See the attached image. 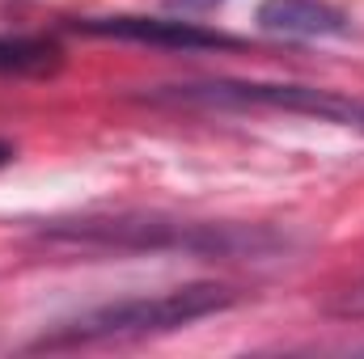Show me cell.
Instances as JSON below:
<instances>
[{"mask_svg":"<svg viewBox=\"0 0 364 359\" xmlns=\"http://www.w3.org/2000/svg\"><path fill=\"white\" fill-rule=\"evenodd\" d=\"M237 300H242L237 287H225V283H186V287L157 292V296L110 300V304H97L73 321H60L51 334H43L34 343V351H73V347H97V343L174 334L182 326H195L212 313L233 309Z\"/></svg>","mask_w":364,"mask_h":359,"instance_id":"1","label":"cell"},{"mask_svg":"<svg viewBox=\"0 0 364 359\" xmlns=\"http://www.w3.org/2000/svg\"><path fill=\"white\" fill-rule=\"evenodd\" d=\"M47 241L85 245V250H182V254H263L279 237L267 228L242 224H195V220H166V216H85V220H55Z\"/></svg>","mask_w":364,"mask_h":359,"instance_id":"2","label":"cell"},{"mask_svg":"<svg viewBox=\"0 0 364 359\" xmlns=\"http://www.w3.org/2000/svg\"><path fill=\"white\" fill-rule=\"evenodd\" d=\"M77 30L97 38H123V43H149V47H170V51H212V47H237V38L208 30L199 21H170V17H85Z\"/></svg>","mask_w":364,"mask_h":359,"instance_id":"3","label":"cell"},{"mask_svg":"<svg viewBox=\"0 0 364 359\" xmlns=\"http://www.w3.org/2000/svg\"><path fill=\"white\" fill-rule=\"evenodd\" d=\"M259 26L284 38H335L348 34V13L331 0H263Z\"/></svg>","mask_w":364,"mask_h":359,"instance_id":"4","label":"cell"},{"mask_svg":"<svg viewBox=\"0 0 364 359\" xmlns=\"http://www.w3.org/2000/svg\"><path fill=\"white\" fill-rule=\"evenodd\" d=\"M60 64V43L38 34H0V77H47Z\"/></svg>","mask_w":364,"mask_h":359,"instance_id":"5","label":"cell"},{"mask_svg":"<svg viewBox=\"0 0 364 359\" xmlns=\"http://www.w3.org/2000/svg\"><path fill=\"white\" fill-rule=\"evenodd\" d=\"M326 313L331 317H343V321H360L364 317V279H356V283H348L343 292H335L331 300H326Z\"/></svg>","mask_w":364,"mask_h":359,"instance_id":"6","label":"cell"},{"mask_svg":"<svg viewBox=\"0 0 364 359\" xmlns=\"http://www.w3.org/2000/svg\"><path fill=\"white\" fill-rule=\"evenodd\" d=\"M170 9H178V13H199V9H212V4H220V0H166Z\"/></svg>","mask_w":364,"mask_h":359,"instance_id":"7","label":"cell"},{"mask_svg":"<svg viewBox=\"0 0 364 359\" xmlns=\"http://www.w3.org/2000/svg\"><path fill=\"white\" fill-rule=\"evenodd\" d=\"M9 161H13V144H9V140H0V170H4Z\"/></svg>","mask_w":364,"mask_h":359,"instance_id":"8","label":"cell"}]
</instances>
